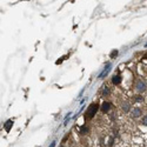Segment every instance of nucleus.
<instances>
[{
    "label": "nucleus",
    "instance_id": "nucleus-1",
    "mask_svg": "<svg viewBox=\"0 0 147 147\" xmlns=\"http://www.w3.org/2000/svg\"><path fill=\"white\" fill-rule=\"evenodd\" d=\"M98 108H99V105H98V104H92V105L87 108L86 113H85V118H86V119H92V118L94 117V114L96 113Z\"/></svg>",
    "mask_w": 147,
    "mask_h": 147
},
{
    "label": "nucleus",
    "instance_id": "nucleus-2",
    "mask_svg": "<svg viewBox=\"0 0 147 147\" xmlns=\"http://www.w3.org/2000/svg\"><path fill=\"white\" fill-rule=\"evenodd\" d=\"M136 88H137V91L138 92H145L146 91V84L144 82V81H141V80H139V81H137V86H136Z\"/></svg>",
    "mask_w": 147,
    "mask_h": 147
},
{
    "label": "nucleus",
    "instance_id": "nucleus-3",
    "mask_svg": "<svg viewBox=\"0 0 147 147\" xmlns=\"http://www.w3.org/2000/svg\"><path fill=\"white\" fill-rule=\"evenodd\" d=\"M109 68H111V64H107V66L105 67V69L102 71V73H101L100 76H99V78H100V79H102V78H104L105 76H107V74H108V72H109Z\"/></svg>",
    "mask_w": 147,
    "mask_h": 147
},
{
    "label": "nucleus",
    "instance_id": "nucleus-4",
    "mask_svg": "<svg viewBox=\"0 0 147 147\" xmlns=\"http://www.w3.org/2000/svg\"><path fill=\"white\" fill-rule=\"evenodd\" d=\"M141 115V109L140 108H134L132 111V117L133 118H139Z\"/></svg>",
    "mask_w": 147,
    "mask_h": 147
},
{
    "label": "nucleus",
    "instance_id": "nucleus-5",
    "mask_svg": "<svg viewBox=\"0 0 147 147\" xmlns=\"http://www.w3.org/2000/svg\"><path fill=\"white\" fill-rule=\"evenodd\" d=\"M109 108H111V104L109 102H104L102 104V106H101V109H102V112H107V111H109Z\"/></svg>",
    "mask_w": 147,
    "mask_h": 147
},
{
    "label": "nucleus",
    "instance_id": "nucleus-6",
    "mask_svg": "<svg viewBox=\"0 0 147 147\" xmlns=\"http://www.w3.org/2000/svg\"><path fill=\"white\" fill-rule=\"evenodd\" d=\"M12 125H13V121H12V120H8V121H6V124H5V129H6L7 132H9V129H11Z\"/></svg>",
    "mask_w": 147,
    "mask_h": 147
},
{
    "label": "nucleus",
    "instance_id": "nucleus-7",
    "mask_svg": "<svg viewBox=\"0 0 147 147\" xmlns=\"http://www.w3.org/2000/svg\"><path fill=\"white\" fill-rule=\"evenodd\" d=\"M112 81H113L114 85H119V84L121 82V78H120V76H114L113 79H112Z\"/></svg>",
    "mask_w": 147,
    "mask_h": 147
},
{
    "label": "nucleus",
    "instance_id": "nucleus-8",
    "mask_svg": "<svg viewBox=\"0 0 147 147\" xmlns=\"http://www.w3.org/2000/svg\"><path fill=\"white\" fill-rule=\"evenodd\" d=\"M87 131H88V128H87L86 126H82V127L80 128V133H81V134H85V133H86Z\"/></svg>",
    "mask_w": 147,
    "mask_h": 147
},
{
    "label": "nucleus",
    "instance_id": "nucleus-9",
    "mask_svg": "<svg viewBox=\"0 0 147 147\" xmlns=\"http://www.w3.org/2000/svg\"><path fill=\"white\" fill-rule=\"evenodd\" d=\"M122 109H124L125 112H128V111H129V106H128V104H124V105H122Z\"/></svg>",
    "mask_w": 147,
    "mask_h": 147
},
{
    "label": "nucleus",
    "instance_id": "nucleus-10",
    "mask_svg": "<svg viewBox=\"0 0 147 147\" xmlns=\"http://www.w3.org/2000/svg\"><path fill=\"white\" fill-rule=\"evenodd\" d=\"M108 93H109V90H108L107 87H105L104 91H102V95H106V94H108Z\"/></svg>",
    "mask_w": 147,
    "mask_h": 147
},
{
    "label": "nucleus",
    "instance_id": "nucleus-11",
    "mask_svg": "<svg viewBox=\"0 0 147 147\" xmlns=\"http://www.w3.org/2000/svg\"><path fill=\"white\" fill-rule=\"evenodd\" d=\"M142 124H144L145 126H147V115L144 117V119H142Z\"/></svg>",
    "mask_w": 147,
    "mask_h": 147
},
{
    "label": "nucleus",
    "instance_id": "nucleus-12",
    "mask_svg": "<svg viewBox=\"0 0 147 147\" xmlns=\"http://www.w3.org/2000/svg\"><path fill=\"white\" fill-rule=\"evenodd\" d=\"M117 54H118V51H113V52L111 53V57L113 58V57H114V55H117Z\"/></svg>",
    "mask_w": 147,
    "mask_h": 147
},
{
    "label": "nucleus",
    "instance_id": "nucleus-13",
    "mask_svg": "<svg viewBox=\"0 0 147 147\" xmlns=\"http://www.w3.org/2000/svg\"><path fill=\"white\" fill-rule=\"evenodd\" d=\"M54 146H55V142H52V144H51V146H50V147H54Z\"/></svg>",
    "mask_w": 147,
    "mask_h": 147
},
{
    "label": "nucleus",
    "instance_id": "nucleus-14",
    "mask_svg": "<svg viewBox=\"0 0 147 147\" xmlns=\"http://www.w3.org/2000/svg\"><path fill=\"white\" fill-rule=\"evenodd\" d=\"M60 147H64V146H60Z\"/></svg>",
    "mask_w": 147,
    "mask_h": 147
}]
</instances>
